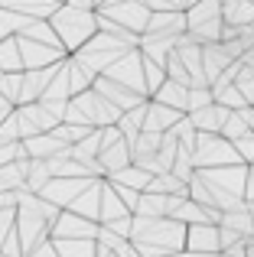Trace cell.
Returning a JSON list of instances; mask_svg holds the SVG:
<instances>
[{"instance_id":"1","label":"cell","mask_w":254,"mask_h":257,"mask_svg":"<svg viewBox=\"0 0 254 257\" xmlns=\"http://www.w3.org/2000/svg\"><path fill=\"white\" fill-rule=\"evenodd\" d=\"M251 182H254V173H251ZM251 192H254V186H251Z\"/></svg>"}]
</instances>
